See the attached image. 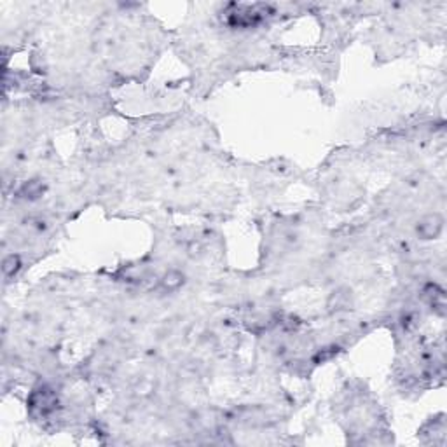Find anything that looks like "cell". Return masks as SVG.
Masks as SVG:
<instances>
[{
  "mask_svg": "<svg viewBox=\"0 0 447 447\" xmlns=\"http://www.w3.org/2000/svg\"><path fill=\"white\" fill-rule=\"evenodd\" d=\"M440 231H442V218L438 217V215H430V217L423 218L418 226V233L425 239L438 236Z\"/></svg>",
  "mask_w": 447,
  "mask_h": 447,
  "instance_id": "obj_1",
  "label": "cell"
},
{
  "mask_svg": "<svg viewBox=\"0 0 447 447\" xmlns=\"http://www.w3.org/2000/svg\"><path fill=\"white\" fill-rule=\"evenodd\" d=\"M182 283V276L178 273H168L165 278V286H178Z\"/></svg>",
  "mask_w": 447,
  "mask_h": 447,
  "instance_id": "obj_2",
  "label": "cell"
}]
</instances>
